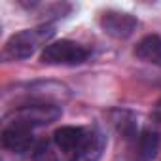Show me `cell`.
Here are the masks:
<instances>
[{
	"label": "cell",
	"mask_w": 161,
	"mask_h": 161,
	"mask_svg": "<svg viewBox=\"0 0 161 161\" xmlns=\"http://www.w3.org/2000/svg\"><path fill=\"white\" fill-rule=\"evenodd\" d=\"M51 34H53V27L51 25L38 27V29H27V31L17 32V34H12L8 38V42L4 44L2 57L6 61H23V59H29L38 49V46L44 40H47Z\"/></svg>",
	"instance_id": "cell-1"
},
{
	"label": "cell",
	"mask_w": 161,
	"mask_h": 161,
	"mask_svg": "<svg viewBox=\"0 0 161 161\" xmlns=\"http://www.w3.org/2000/svg\"><path fill=\"white\" fill-rule=\"evenodd\" d=\"M89 51L80 46L78 42L72 40H59V42H51L47 44L42 53H40V61L44 64H51V66H74V64H82L84 61H87Z\"/></svg>",
	"instance_id": "cell-2"
},
{
	"label": "cell",
	"mask_w": 161,
	"mask_h": 161,
	"mask_svg": "<svg viewBox=\"0 0 161 161\" xmlns=\"http://www.w3.org/2000/svg\"><path fill=\"white\" fill-rule=\"evenodd\" d=\"M14 118L12 123H19L25 127H38V125H47L55 119L61 118V108L55 104H47V103H34V104H25L15 108L12 114Z\"/></svg>",
	"instance_id": "cell-3"
},
{
	"label": "cell",
	"mask_w": 161,
	"mask_h": 161,
	"mask_svg": "<svg viewBox=\"0 0 161 161\" xmlns=\"http://www.w3.org/2000/svg\"><path fill=\"white\" fill-rule=\"evenodd\" d=\"M99 23H101V29L108 36H112L116 40L129 38L136 31V27H138V21H136L135 15L125 14V12H118V10H106V12H103Z\"/></svg>",
	"instance_id": "cell-4"
},
{
	"label": "cell",
	"mask_w": 161,
	"mask_h": 161,
	"mask_svg": "<svg viewBox=\"0 0 161 161\" xmlns=\"http://www.w3.org/2000/svg\"><path fill=\"white\" fill-rule=\"evenodd\" d=\"M32 144V129L19 125V123H10L2 131V146L14 153H25Z\"/></svg>",
	"instance_id": "cell-5"
},
{
	"label": "cell",
	"mask_w": 161,
	"mask_h": 161,
	"mask_svg": "<svg viewBox=\"0 0 161 161\" xmlns=\"http://www.w3.org/2000/svg\"><path fill=\"white\" fill-rule=\"evenodd\" d=\"M53 140H55V144H57V148L61 152L72 153V152H80V150L86 148L87 136H86V131L82 127L64 125V127H59L55 131Z\"/></svg>",
	"instance_id": "cell-6"
},
{
	"label": "cell",
	"mask_w": 161,
	"mask_h": 161,
	"mask_svg": "<svg viewBox=\"0 0 161 161\" xmlns=\"http://www.w3.org/2000/svg\"><path fill=\"white\" fill-rule=\"evenodd\" d=\"M135 57L144 61V63H152V64H161V36L157 34H148L144 36L136 47H135Z\"/></svg>",
	"instance_id": "cell-7"
},
{
	"label": "cell",
	"mask_w": 161,
	"mask_h": 161,
	"mask_svg": "<svg viewBox=\"0 0 161 161\" xmlns=\"http://www.w3.org/2000/svg\"><path fill=\"white\" fill-rule=\"evenodd\" d=\"M159 146V138L153 131H142V135L138 136V144H136V155L140 161H150L155 157Z\"/></svg>",
	"instance_id": "cell-8"
},
{
	"label": "cell",
	"mask_w": 161,
	"mask_h": 161,
	"mask_svg": "<svg viewBox=\"0 0 161 161\" xmlns=\"http://www.w3.org/2000/svg\"><path fill=\"white\" fill-rule=\"evenodd\" d=\"M153 116H155L157 119H161V103L155 106V110H153Z\"/></svg>",
	"instance_id": "cell-9"
}]
</instances>
